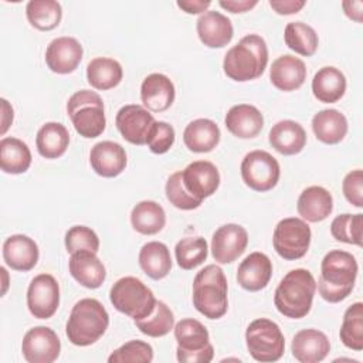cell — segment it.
<instances>
[{"mask_svg": "<svg viewBox=\"0 0 363 363\" xmlns=\"http://www.w3.org/2000/svg\"><path fill=\"white\" fill-rule=\"evenodd\" d=\"M357 271V261L350 252L329 251L320 262V277L316 284L319 295L330 303L346 299L354 288Z\"/></svg>", "mask_w": 363, "mask_h": 363, "instance_id": "cell-1", "label": "cell"}, {"mask_svg": "<svg viewBox=\"0 0 363 363\" xmlns=\"http://www.w3.org/2000/svg\"><path fill=\"white\" fill-rule=\"evenodd\" d=\"M268 64V47L258 34H248L233 45L224 55V74L237 82L259 78Z\"/></svg>", "mask_w": 363, "mask_h": 363, "instance_id": "cell-2", "label": "cell"}, {"mask_svg": "<svg viewBox=\"0 0 363 363\" xmlns=\"http://www.w3.org/2000/svg\"><path fill=\"white\" fill-rule=\"evenodd\" d=\"M316 292V281L305 268L289 271L278 284L274 294V305L277 311L291 319L305 318L313 302Z\"/></svg>", "mask_w": 363, "mask_h": 363, "instance_id": "cell-3", "label": "cell"}, {"mask_svg": "<svg viewBox=\"0 0 363 363\" xmlns=\"http://www.w3.org/2000/svg\"><path fill=\"white\" fill-rule=\"evenodd\" d=\"M227 292L224 271L216 264L206 265L193 279V306L208 319H220L228 309Z\"/></svg>", "mask_w": 363, "mask_h": 363, "instance_id": "cell-4", "label": "cell"}, {"mask_svg": "<svg viewBox=\"0 0 363 363\" xmlns=\"http://www.w3.org/2000/svg\"><path fill=\"white\" fill-rule=\"evenodd\" d=\"M109 326V315L104 305L94 298L79 299L71 309L65 333L75 346H89L99 340Z\"/></svg>", "mask_w": 363, "mask_h": 363, "instance_id": "cell-5", "label": "cell"}, {"mask_svg": "<svg viewBox=\"0 0 363 363\" xmlns=\"http://www.w3.org/2000/svg\"><path fill=\"white\" fill-rule=\"evenodd\" d=\"M67 112L72 121L74 129L86 139L98 138L106 125L102 98L89 89H81L72 94L67 102Z\"/></svg>", "mask_w": 363, "mask_h": 363, "instance_id": "cell-6", "label": "cell"}, {"mask_svg": "<svg viewBox=\"0 0 363 363\" xmlns=\"http://www.w3.org/2000/svg\"><path fill=\"white\" fill-rule=\"evenodd\" d=\"M109 301L116 311L133 320L147 318L156 305L153 292L136 277L119 278L111 286Z\"/></svg>", "mask_w": 363, "mask_h": 363, "instance_id": "cell-7", "label": "cell"}, {"mask_svg": "<svg viewBox=\"0 0 363 363\" xmlns=\"http://www.w3.org/2000/svg\"><path fill=\"white\" fill-rule=\"evenodd\" d=\"M176 356L182 363H208L214 357L207 328L197 319L186 318L176 323Z\"/></svg>", "mask_w": 363, "mask_h": 363, "instance_id": "cell-8", "label": "cell"}, {"mask_svg": "<svg viewBox=\"0 0 363 363\" xmlns=\"http://www.w3.org/2000/svg\"><path fill=\"white\" fill-rule=\"evenodd\" d=\"M245 343L251 357L261 363L279 360L285 350V339L279 326L267 318H258L247 326Z\"/></svg>", "mask_w": 363, "mask_h": 363, "instance_id": "cell-9", "label": "cell"}, {"mask_svg": "<svg viewBox=\"0 0 363 363\" xmlns=\"http://www.w3.org/2000/svg\"><path fill=\"white\" fill-rule=\"evenodd\" d=\"M311 237V227L305 220L298 217L282 218L274 230V250L286 261L299 259L308 252Z\"/></svg>", "mask_w": 363, "mask_h": 363, "instance_id": "cell-10", "label": "cell"}, {"mask_svg": "<svg viewBox=\"0 0 363 363\" xmlns=\"http://www.w3.org/2000/svg\"><path fill=\"white\" fill-rule=\"evenodd\" d=\"M242 182L255 191L272 190L281 176L278 160L265 150H252L247 153L241 162Z\"/></svg>", "mask_w": 363, "mask_h": 363, "instance_id": "cell-11", "label": "cell"}, {"mask_svg": "<svg viewBox=\"0 0 363 363\" xmlns=\"http://www.w3.org/2000/svg\"><path fill=\"white\" fill-rule=\"evenodd\" d=\"M60 305V285L50 274L34 277L27 289V308L37 319H50Z\"/></svg>", "mask_w": 363, "mask_h": 363, "instance_id": "cell-12", "label": "cell"}, {"mask_svg": "<svg viewBox=\"0 0 363 363\" xmlns=\"http://www.w3.org/2000/svg\"><path fill=\"white\" fill-rule=\"evenodd\" d=\"M21 352L28 363H52L60 356L61 342L51 328L34 326L26 332Z\"/></svg>", "mask_w": 363, "mask_h": 363, "instance_id": "cell-13", "label": "cell"}, {"mask_svg": "<svg viewBox=\"0 0 363 363\" xmlns=\"http://www.w3.org/2000/svg\"><path fill=\"white\" fill-rule=\"evenodd\" d=\"M248 244V233L240 224L218 227L211 238V255L218 264H231L241 257Z\"/></svg>", "mask_w": 363, "mask_h": 363, "instance_id": "cell-14", "label": "cell"}, {"mask_svg": "<svg viewBox=\"0 0 363 363\" xmlns=\"http://www.w3.org/2000/svg\"><path fill=\"white\" fill-rule=\"evenodd\" d=\"M155 123L153 115L142 105L122 106L115 118V125L122 138L132 145H146L147 133Z\"/></svg>", "mask_w": 363, "mask_h": 363, "instance_id": "cell-15", "label": "cell"}, {"mask_svg": "<svg viewBox=\"0 0 363 363\" xmlns=\"http://www.w3.org/2000/svg\"><path fill=\"white\" fill-rule=\"evenodd\" d=\"M182 182L193 197L203 201L217 191L220 186V173L211 162L196 160L182 170Z\"/></svg>", "mask_w": 363, "mask_h": 363, "instance_id": "cell-16", "label": "cell"}, {"mask_svg": "<svg viewBox=\"0 0 363 363\" xmlns=\"http://www.w3.org/2000/svg\"><path fill=\"white\" fill-rule=\"evenodd\" d=\"M84 48L74 37H57L45 50V64L55 74H69L75 71L82 60Z\"/></svg>", "mask_w": 363, "mask_h": 363, "instance_id": "cell-17", "label": "cell"}, {"mask_svg": "<svg viewBox=\"0 0 363 363\" xmlns=\"http://www.w3.org/2000/svg\"><path fill=\"white\" fill-rule=\"evenodd\" d=\"M89 163L98 176L108 179L116 177L126 167V152L116 142L102 140L92 146L89 152Z\"/></svg>", "mask_w": 363, "mask_h": 363, "instance_id": "cell-18", "label": "cell"}, {"mask_svg": "<svg viewBox=\"0 0 363 363\" xmlns=\"http://www.w3.org/2000/svg\"><path fill=\"white\" fill-rule=\"evenodd\" d=\"M196 30L200 41L208 48H223L234 35L231 20L216 10L203 13L197 20Z\"/></svg>", "mask_w": 363, "mask_h": 363, "instance_id": "cell-19", "label": "cell"}, {"mask_svg": "<svg viewBox=\"0 0 363 363\" xmlns=\"http://www.w3.org/2000/svg\"><path fill=\"white\" fill-rule=\"evenodd\" d=\"M272 277V262L264 252H251L247 255L237 269L238 285L250 292L264 289Z\"/></svg>", "mask_w": 363, "mask_h": 363, "instance_id": "cell-20", "label": "cell"}, {"mask_svg": "<svg viewBox=\"0 0 363 363\" xmlns=\"http://www.w3.org/2000/svg\"><path fill=\"white\" fill-rule=\"evenodd\" d=\"M176 89L172 79L160 72L149 74L140 85L143 106L152 112H163L174 102Z\"/></svg>", "mask_w": 363, "mask_h": 363, "instance_id": "cell-21", "label": "cell"}, {"mask_svg": "<svg viewBox=\"0 0 363 363\" xmlns=\"http://www.w3.org/2000/svg\"><path fill=\"white\" fill-rule=\"evenodd\" d=\"M37 242L24 234H13L3 242V259L14 271H30L38 262Z\"/></svg>", "mask_w": 363, "mask_h": 363, "instance_id": "cell-22", "label": "cell"}, {"mask_svg": "<svg viewBox=\"0 0 363 363\" xmlns=\"http://www.w3.org/2000/svg\"><path fill=\"white\" fill-rule=\"evenodd\" d=\"M225 128L238 139H252L264 128V116L259 109L250 104H238L228 109L224 118Z\"/></svg>", "mask_w": 363, "mask_h": 363, "instance_id": "cell-23", "label": "cell"}, {"mask_svg": "<svg viewBox=\"0 0 363 363\" xmlns=\"http://www.w3.org/2000/svg\"><path fill=\"white\" fill-rule=\"evenodd\" d=\"M68 269L71 277L88 289L99 288L106 278L102 261L96 257V252L92 251H78L71 254Z\"/></svg>", "mask_w": 363, "mask_h": 363, "instance_id": "cell-24", "label": "cell"}, {"mask_svg": "<svg viewBox=\"0 0 363 363\" xmlns=\"http://www.w3.org/2000/svg\"><path fill=\"white\" fill-rule=\"evenodd\" d=\"M291 352L301 363H318L329 354L330 342L328 336L318 329H302L295 333Z\"/></svg>", "mask_w": 363, "mask_h": 363, "instance_id": "cell-25", "label": "cell"}, {"mask_svg": "<svg viewBox=\"0 0 363 363\" xmlns=\"http://www.w3.org/2000/svg\"><path fill=\"white\" fill-rule=\"evenodd\" d=\"M269 79L275 88L291 92L301 88L306 79L305 62L291 54L278 57L269 68Z\"/></svg>", "mask_w": 363, "mask_h": 363, "instance_id": "cell-26", "label": "cell"}, {"mask_svg": "<svg viewBox=\"0 0 363 363\" xmlns=\"http://www.w3.org/2000/svg\"><path fill=\"white\" fill-rule=\"evenodd\" d=\"M298 214L309 223H319L328 218L333 210V197L322 186L306 187L298 197Z\"/></svg>", "mask_w": 363, "mask_h": 363, "instance_id": "cell-27", "label": "cell"}, {"mask_svg": "<svg viewBox=\"0 0 363 363\" xmlns=\"http://www.w3.org/2000/svg\"><path fill=\"white\" fill-rule=\"evenodd\" d=\"M269 145L281 155L292 156L302 152L306 145V132L295 121L285 119L277 122L268 135Z\"/></svg>", "mask_w": 363, "mask_h": 363, "instance_id": "cell-28", "label": "cell"}, {"mask_svg": "<svg viewBox=\"0 0 363 363\" xmlns=\"http://www.w3.org/2000/svg\"><path fill=\"white\" fill-rule=\"evenodd\" d=\"M221 132L218 125L207 118L191 121L183 132L186 147L194 153L211 152L220 142Z\"/></svg>", "mask_w": 363, "mask_h": 363, "instance_id": "cell-29", "label": "cell"}, {"mask_svg": "<svg viewBox=\"0 0 363 363\" xmlns=\"http://www.w3.org/2000/svg\"><path fill=\"white\" fill-rule=\"evenodd\" d=\"M312 130L322 143L336 145L347 133V119L337 109H322L312 118Z\"/></svg>", "mask_w": 363, "mask_h": 363, "instance_id": "cell-30", "label": "cell"}, {"mask_svg": "<svg viewBox=\"0 0 363 363\" xmlns=\"http://www.w3.org/2000/svg\"><path fill=\"white\" fill-rule=\"evenodd\" d=\"M312 92L323 104L337 102L346 92V77L335 67L320 68L312 79Z\"/></svg>", "mask_w": 363, "mask_h": 363, "instance_id": "cell-31", "label": "cell"}, {"mask_svg": "<svg viewBox=\"0 0 363 363\" xmlns=\"http://www.w3.org/2000/svg\"><path fill=\"white\" fill-rule=\"evenodd\" d=\"M139 265L152 279H163L172 269V257L166 244L149 241L139 251Z\"/></svg>", "mask_w": 363, "mask_h": 363, "instance_id": "cell-32", "label": "cell"}, {"mask_svg": "<svg viewBox=\"0 0 363 363\" xmlns=\"http://www.w3.org/2000/svg\"><path fill=\"white\" fill-rule=\"evenodd\" d=\"M69 145L68 129L60 122L44 123L35 136L38 153L45 159H57L65 153Z\"/></svg>", "mask_w": 363, "mask_h": 363, "instance_id": "cell-33", "label": "cell"}, {"mask_svg": "<svg viewBox=\"0 0 363 363\" xmlns=\"http://www.w3.org/2000/svg\"><path fill=\"white\" fill-rule=\"evenodd\" d=\"M123 77L122 65L108 57H98L86 65V79L89 85L98 91H106L119 85Z\"/></svg>", "mask_w": 363, "mask_h": 363, "instance_id": "cell-34", "label": "cell"}, {"mask_svg": "<svg viewBox=\"0 0 363 363\" xmlns=\"http://www.w3.org/2000/svg\"><path fill=\"white\" fill-rule=\"evenodd\" d=\"M130 223L139 234L153 235L163 230L166 224V213L156 201L143 200L132 208Z\"/></svg>", "mask_w": 363, "mask_h": 363, "instance_id": "cell-35", "label": "cell"}, {"mask_svg": "<svg viewBox=\"0 0 363 363\" xmlns=\"http://www.w3.org/2000/svg\"><path fill=\"white\" fill-rule=\"evenodd\" d=\"M31 152L23 140L17 138H3L0 140V167L4 173H26L31 164Z\"/></svg>", "mask_w": 363, "mask_h": 363, "instance_id": "cell-36", "label": "cell"}, {"mask_svg": "<svg viewBox=\"0 0 363 363\" xmlns=\"http://www.w3.org/2000/svg\"><path fill=\"white\" fill-rule=\"evenodd\" d=\"M26 16L34 28L50 31L58 27L62 18V9L55 0H30L26 6Z\"/></svg>", "mask_w": 363, "mask_h": 363, "instance_id": "cell-37", "label": "cell"}, {"mask_svg": "<svg viewBox=\"0 0 363 363\" xmlns=\"http://www.w3.org/2000/svg\"><path fill=\"white\" fill-rule=\"evenodd\" d=\"M284 40L288 48L303 57L313 55L319 45L316 31L302 21L288 23L284 31Z\"/></svg>", "mask_w": 363, "mask_h": 363, "instance_id": "cell-38", "label": "cell"}, {"mask_svg": "<svg viewBox=\"0 0 363 363\" xmlns=\"http://www.w3.org/2000/svg\"><path fill=\"white\" fill-rule=\"evenodd\" d=\"M342 343L354 352L363 350V303H352L345 315L339 330Z\"/></svg>", "mask_w": 363, "mask_h": 363, "instance_id": "cell-39", "label": "cell"}, {"mask_svg": "<svg viewBox=\"0 0 363 363\" xmlns=\"http://www.w3.org/2000/svg\"><path fill=\"white\" fill-rule=\"evenodd\" d=\"M208 254L207 241L203 237H186L177 241L174 247V255L177 265L182 269L190 271L201 265Z\"/></svg>", "mask_w": 363, "mask_h": 363, "instance_id": "cell-40", "label": "cell"}, {"mask_svg": "<svg viewBox=\"0 0 363 363\" xmlns=\"http://www.w3.org/2000/svg\"><path fill=\"white\" fill-rule=\"evenodd\" d=\"M133 322L143 335L150 337H162V336H166L173 329L174 316L170 308L164 302L156 301L155 309L147 318L133 320Z\"/></svg>", "mask_w": 363, "mask_h": 363, "instance_id": "cell-41", "label": "cell"}, {"mask_svg": "<svg viewBox=\"0 0 363 363\" xmlns=\"http://www.w3.org/2000/svg\"><path fill=\"white\" fill-rule=\"evenodd\" d=\"M363 233V214H340L333 218L330 224V234L335 240L346 244H354L362 247Z\"/></svg>", "mask_w": 363, "mask_h": 363, "instance_id": "cell-42", "label": "cell"}, {"mask_svg": "<svg viewBox=\"0 0 363 363\" xmlns=\"http://www.w3.org/2000/svg\"><path fill=\"white\" fill-rule=\"evenodd\" d=\"M153 360V349L143 340H129L113 350L109 363H149Z\"/></svg>", "mask_w": 363, "mask_h": 363, "instance_id": "cell-43", "label": "cell"}, {"mask_svg": "<svg viewBox=\"0 0 363 363\" xmlns=\"http://www.w3.org/2000/svg\"><path fill=\"white\" fill-rule=\"evenodd\" d=\"M166 197L170 201V204H173L176 208L179 210H194L197 207L201 206V200L193 197L184 187L183 182H182V172H176L173 173L167 182H166Z\"/></svg>", "mask_w": 363, "mask_h": 363, "instance_id": "cell-44", "label": "cell"}, {"mask_svg": "<svg viewBox=\"0 0 363 363\" xmlns=\"http://www.w3.org/2000/svg\"><path fill=\"white\" fill-rule=\"evenodd\" d=\"M65 248L69 254L78 251H99V238L96 233L86 225H74L65 233Z\"/></svg>", "mask_w": 363, "mask_h": 363, "instance_id": "cell-45", "label": "cell"}, {"mask_svg": "<svg viewBox=\"0 0 363 363\" xmlns=\"http://www.w3.org/2000/svg\"><path fill=\"white\" fill-rule=\"evenodd\" d=\"M176 139V133L172 125L163 121H155L152 125L147 138H146V145L150 149L152 153L156 155H163L170 150Z\"/></svg>", "mask_w": 363, "mask_h": 363, "instance_id": "cell-46", "label": "cell"}, {"mask_svg": "<svg viewBox=\"0 0 363 363\" xmlns=\"http://www.w3.org/2000/svg\"><path fill=\"white\" fill-rule=\"evenodd\" d=\"M342 190L345 199L354 207H363V172L360 169L349 172L343 182Z\"/></svg>", "mask_w": 363, "mask_h": 363, "instance_id": "cell-47", "label": "cell"}, {"mask_svg": "<svg viewBox=\"0 0 363 363\" xmlns=\"http://www.w3.org/2000/svg\"><path fill=\"white\" fill-rule=\"evenodd\" d=\"M306 4L305 0H269L271 9L277 14H295Z\"/></svg>", "mask_w": 363, "mask_h": 363, "instance_id": "cell-48", "label": "cell"}, {"mask_svg": "<svg viewBox=\"0 0 363 363\" xmlns=\"http://www.w3.org/2000/svg\"><path fill=\"white\" fill-rule=\"evenodd\" d=\"M177 7L182 9L187 14H200L206 13V10L210 7V0H177Z\"/></svg>", "mask_w": 363, "mask_h": 363, "instance_id": "cell-49", "label": "cell"}, {"mask_svg": "<svg viewBox=\"0 0 363 363\" xmlns=\"http://www.w3.org/2000/svg\"><path fill=\"white\" fill-rule=\"evenodd\" d=\"M218 4L230 13H245L258 4L257 0H220Z\"/></svg>", "mask_w": 363, "mask_h": 363, "instance_id": "cell-50", "label": "cell"}, {"mask_svg": "<svg viewBox=\"0 0 363 363\" xmlns=\"http://www.w3.org/2000/svg\"><path fill=\"white\" fill-rule=\"evenodd\" d=\"M342 7H343V11L345 14L356 21V23H362L363 17V1L360 0H346V1H342Z\"/></svg>", "mask_w": 363, "mask_h": 363, "instance_id": "cell-51", "label": "cell"}, {"mask_svg": "<svg viewBox=\"0 0 363 363\" xmlns=\"http://www.w3.org/2000/svg\"><path fill=\"white\" fill-rule=\"evenodd\" d=\"M1 130L0 133L4 135L7 132V129L10 128V125L13 123V118H14V113H13V106L9 104L7 99L1 98Z\"/></svg>", "mask_w": 363, "mask_h": 363, "instance_id": "cell-52", "label": "cell"}, {"mask_svg": "<svg viewBox=\"0 0 363 363\" xmlns=\"http://www.w3.org/2000/svg\"><path fill=\"white\" fill-rule=\"evenodd\" d=\"M0 272H1V277H3V289H1V295L6 294L7 288H9V274H7V269L4 267L0 268Z\"/></svg>", "mask_w": 363, "mask_h": 363, "instance_id": "cell-53", "label": "cell"}]
</instances>
